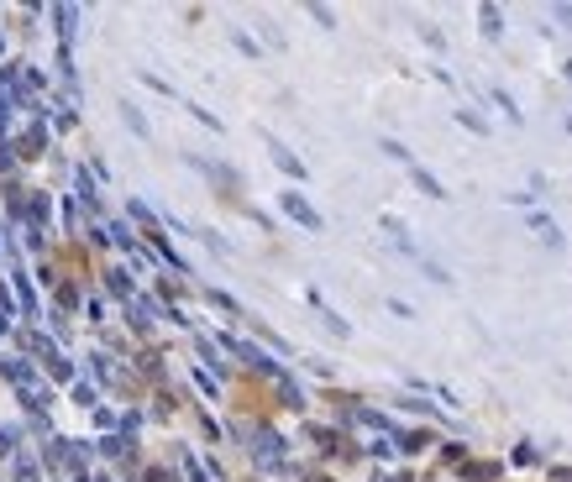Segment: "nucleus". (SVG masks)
I'll return each mask as SVG.
<instances>
[{
    "label": "nucleus",
    "instance_id": "f03ea898",
    "mask_svg": "<svg viewBox=\"0 0 572 482\" xmlns=\"http://www.w3.org/2000/svg\"><path fill=\"white\" fill-rule=\"evenodd\" d=\"M268 153H274V157H278V168H284V173H305V163H299V157H294V153H289L284 141H274V137H268Z\"/></svg>",
    "mask_w": 572,
    "mask_h": 482
},
{
    "label": "nucleus",
    "instance_id": "f257e3e1",
    "mask_svg": "<svg viewBox=\"0 0 572 482\" xmlns=\"http://www.w3.org/2000/svg\"><path fill=\"white\" fill-rule=\"evenodd\" d=\"M278 205H284V210H289V215H294V221H305V225H310V231H315V225H321V215H315V210H310V205L299 200V194H284V200H278Z\"/></svg>",
    "mask_w": 572,
    "mask_h": 482
},
{
    "label": "nucleus",
    "instance_id": "7ed1b4c3",
    "mask_svg": "<svg viewBox=\"0 0 572 482\" xmlns=\"http://www.w3.org/2000/svg\"><path fill=\"white\" fill-rule=\"evenodd\" d=\"M415 184L426 189V194H436V200H441V184H436V178H430V173H420V168H415Z\"/></svg>",
    "mask_w": 572,
    "mask_h": 482
}]
</instances>
